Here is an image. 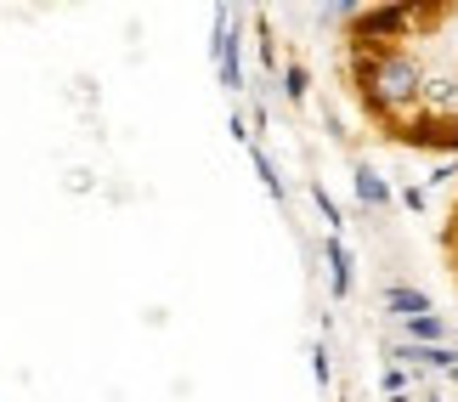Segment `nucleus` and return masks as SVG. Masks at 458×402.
<instances>
[{
	"mask_svg": "<svg viewBox=\"0 0 458 402\" xmlns=\"http://www.w3.org/2000/svg\"><path fill=\"white\" fill-rule=\"evenodd\" d=\"M442 255H447L453 284H458V204H453V216H447V227H442Z\"/></svg>",
	"mask_w": 458,
	"mask_h": 402,
	"instance_id": "nucleus-2",
	"label": "nucleus"
},
{
	"mask_svg": "<svg viewBox=\"0 0 458 402\" xmlns=\"http://www.w3.org/2000/svg\"><path fill=\"white\" fill-rule=\"evenodd\" d=\"M345 80L379 136L458 153V0L351 12Z\"/></svg>",
	"mask_w": 458,
	"mask_h": 402,
	"instance_id": "nucleus-1",
	"label": "nucleus"
}]
</instances>
